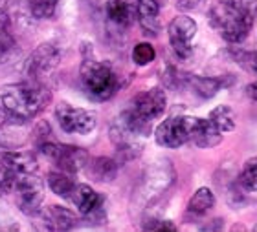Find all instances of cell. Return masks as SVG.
I'll list each match as a JSON object with an SVG mask.
<instances>
[{
    "label": "cell",
    "instance_id": "6da1fadb",
    "mask_svg": "<svg viewBox=\"0 0 257 232\" xmlns=\"http://www.w3.org/2000/svg\"><path fill=\"white\" fill-rule=\"evenodd\" d=\"M50 90L46 86L35 84V82H19V84H8L0 92V104L4 106L10 116L28 121L46 108L50 102Z\"/></svg>",
    "mask_w": 257,
    "mask_h": 232
},
{
    "label": "cell",
    "instance_id": "7a4b0ae2",
    "mask_svg": "<svg viewBox=\"0 0 257 232\" xmlns=\"http://www.w3.org/2000/svg\"><path fill=\"white\" fill-rule=\"evenodd\" d=\"M79 74L83 88L94 99L107 100L118 92V77L108 62L88 57L81 62Z\"/></svg>",
    "mask_w": 257,
    "mask_h": 232
},
{
    "label": "cell",
    "instance_id": "3957f363",
    "mask_svg": "<svg viewBox=\"0 0 257 232\" xmlns=\"http://www.w3.org/2000/svg\"><path fill=\"white\" fill-rule=\"evenodd\" d=\"M209 20L224 40L239 44L248 37L253 18L237 11L231 2H217L209 11Z\"/></svg>",
    "mask_w": 257,
    "mask_h": 232
},
{
    "label": "cell",
    "instance_id": "277c9868",
    "mask_svg": "<svg viewBox=\"0 0 257 232\" xmlns=\"http://www.w3.org/2000/svg\"><path fill=\"white\" fill-rule=\"evenodd\" d=\"M59 62H61L59 48L50 42L41 44V46H37V50L28 57L26 64H24V74H26L30 82L46 86L48 80L52 79V75L55 74Z\"/></svg>",
    "mask_w": 257,
    "mask_h": 232
},
{
    "label": "cell",
    "instance_id": "5b68a950",
    "mask_svg": "<svg viewBox=\"0 0 257 232\" xmlns=\"http://www.w3.org/2000/svg\"><path fill=\"white\" fill-rule=\"evenodd\" d=\"M15 194L17 206L28 216H35L43 210L44 201V183L37 176L24 174L19 176L15 181V186L11 190Z\"/></svg>",
    "mask_w": 257,
    "mask_h": 232
},
{
    "label": "cell",
    "instance_id": "8992f818",
    "mask_svg": "<svg viewBox=\"0 0 257 232\" xmlns=\"http://www.w3.org/2000/svg\"><path fill=\"white\" fill-rule=\"evenodd\" d=\"M41 152L55 161V164L61 170L75 174L81 168H85L88 163V154L77 146H68V144H55V142H43L41 144Z\"/></svg>",
    "mask_w": 257,
    "mask_h": 232
},
{
    "label": "cell",
    "instance_id": "52a82bcc",
    "mask_svg": "<svg viewBox=\"0 0 257 232\" xmlns=\"http://www.w3.org/2000/svg\"><path fill=\"white\" fill-rule=\"evenodd\" d=\"M55 117H57L59 126L68 134L86 136V134H90L96 128V116L92 112L83 110V108H75V106H70L66 102H61L57 106Z\"/></svg>",
    "mask_w": 257,
    "mask_h": 232
},
{
    "label": "cell",
    "instance_id": "ba28073f",
    "mask_svg": "<svg viewBox=\"0 0 257 232\" xmlns=\"http://www.w3.org/2000/svg\"><path fill=\"white\" fill-rule=\"evenodd\" d=\"M193 117L180 116V117H169L160 126L156 128V142L164 148H180L182 144L189 141V130H191Z\"/></svg>",
    "mask_w": 257,
    "mask_h": 232
},
{
    "label": "cell",
    "instance_id": "9c48e42d",
    "mask_svg": "<svg viewBox=\"0 0 257 232\" xmlns=\"http://www.w3.org/2000/svg\"><path fill=\"white\" fill-rule=\"evenodd\" d=\"M167 33H169L173 50H175L178 57H189L191 55V40L197 35V22L193 20L191 16H175L169 22Z\"/></svg>",
    "mask_w": 257,
    "mask_h": 232
},
{
    "label": "cell",
    "instance_id": "30bf717a",
    "mask_svg": "<svg viewBox=\"0 0 257 232\" xmlns=\"http://www.w3.org/2000/svg\"><path fill=\"white\" fill-rule=\"evenodd\" d=\"M166 104H167V99L164 90H160V88H151V90L142 92V94L136 95L131 100V108L128 110L133 112V114H136L138 117H142L144 121L153 122L166 112Z\"/></svg>",
    "mask_w": 257,
    "mask_h": 232
},
{
    "label": "cell",
    "instance_id": "8fae6325",
    "mask_svg": "<svg viewBox=\"0 0 257 232\" xmlns=\"http://www.w3.org/2000/svg\"><path fill=\"white\" fill-rule=\"evenodd\" d=\"M189 141L193 144H197L198 148H213L222 141V132H219L209 119L193 117L191 130H189Z\"/></svg>",
    "mask_w": 257,
    "mask_h": 232
},
{
    "label": "cell",
    "instance_id": "7c38bea8",
    "mask_svg": "<svg viewBox=\"0 0 257 232\" xmlns=\"http://www.w3.org/2000/svg\"><path fill=\"white\" fill-rule=\"evenodd\" d=\"M43 216L44 227L48 230H70L77 225V216L66 206L52 205L39 212Z\"/></svg>",
    "mask_w": 257,
    "mask_h": 232
},
{
    "label": "cell",
    "instance_id": "4fadbf2b",
    "mask_svg": "<svg viewBox=\"0 0 257 232\" xmlns=\"http://www.w3.org/2000/svg\"><path fill=\"white\" fill-rule=\"evenodd\" d=\"M72 203H74L77 208H79L81 214H85V216H90L92 212L99 210L103 206V198L97 194L96 190L92 188L88 185H75L74 190H72V194L68 198Z\"/></svg>",
    "mask_w": 257,
    "mask_h": 232
},
{
    "label": "cell",
    "instance_id": "5bb4252c",
    "mask_svg": "<svg viewBox=\"0 0 257 232\" xmlns=\"http://www.w3.org/2000/svg\"><path fill=\"white\" fill-rule=\"evenodd\" d=\"M136 6L138 0H108L107 2V15L108 18L121 28L131 26L136 20Z\"/></svg>",
    "mask_w": 257,
    "mask_h": 232
},
{
    "label": "cell",
    "instance_id": "9a60e30c",
    "mask_svg": "<svg viewBox=\"0 0 257 232\" xmlns=\"http://www.w3.org/2000/svg\"><path fill=\"white\" fill-rule=\"evenodd\" d=\"M136 13H138L136 18L140 20V24H142V28L145 30V33L156 35V32L160 30V24H158V13H160L158 2H156V0H138Z\"/></svg>",
    "mask_w": 257,
    "mask_h": 232
},
{
    "label": "cell",
    "instance_id": "2e32d148",
    "mask_svg": "<svg viewBox=\"0 0 257 232\" xmlns=\"http://www.w3.org/2000/svg\"><path fill=\"white\" fill-rule=\"evenodd\" d=\"M11 170H15L17 176L33 174L37 170V158L32 152H6L0 156Z\"/></svg>",
    "mask_w": 257,
    "mask_h": 232
},
{
    "label": "cell",
    "instance_id": "e0dca14e",
    "mask_svg": "<svg viewBox=\"0 0 257 232\" xmlns=\"http://www.w3.org/2000/svg\"><path fill=\"white\" fill-rule=\"evenodd\" d=\"M10 26H11V18L0 10V64L11 60L13 53L17 52L15 38L11 35Z\"/></svg>",
    "mask_w": 257,
    "mask_h": 232
},
{
    "label": "cell",
    "instance_id": "ac0fdd59",
    "mask_svg": "<svg viewBox=\"0 0 257 232\" xmlns=\"http://www.w3.org/2000/svg\"><path fill=\"white\" fill-rule=\"evenodd\" d=\"M85 168H88L90 176L94 178L96 181H103V183H107V181H112L118 174V164L116 161L108 158H96L88 161L86 163Z\"/></svg>",
    "mask_w": 257,
    "mask_h": 232
},
{
    "label": "cell",
    "instance_id": "d6986e66",
    "mask_svg": "<svg viewBox=\"0 0 257 232\" xmlns=\"http://www.w3.org/2000/svg\"><path fill=\"white\" fill-rule=\"evenodd\" d=\"M209 121L213 122V126L219 130V132H231L235 128V112L231 110L230 106L220 104L217 108L209 112Z\"/></svg>",
    "mask_w": 257,
    "mask_h": 232
},
{
    "label": "cell",
    "instance_id": "ffe728a7",
    "mask_svg": "<svg viewBox=\"0 0 257 232\" xmlns=\"http://www.w3.org/2000/svg\"><path fill=\"white\" fill-rule=\"evenodd\" d=\"M213 206H215L213 192L209 188H206V186H202V188H198L197 192L193 194L191 200H189L188 210L191 212V214H195V216H202V214L211 210Z\"/></svg>",
    "mask_w": 257,
    "mask_h": 232
},
{
    "label": "cell",
    "instance_id": "44dd1931",
    "mask_svg": "<svg viewBox=\"0 0 257 232\" xmlns=\"http://www.w3.org/2000/svg\"><path fill=\"white\" fill-rule=\"evenodd\" d=\"M189 82H191L195 94H198L200 97H204V99L213 97L222 86H226V82L222 79H215V77H197V75H195V77H189Z\"/></svg>",
    "mask_w": 257,
    "mask_h": 232
},
{
    "label": "cell",
    "instance_id": "7402d4cb",
    "mask_svg": "<svg viewBox=\"0 0 257 232\" xmlns=\"http://www.w3.org/2000/svg\"><path fill=\"white\" fill-rule=\"evenodd\" d=\"M48 185L54 194L61 196L64 200H68L75 183L72 181V178H70L68 174H64V172H52V174L48 176Z\"/></svg>",
    "mask_w": 257,
    "mask_h": 232
},
{
    "label": "cell",
    "instance_id": "603a6c76",
    "mask_svg": "<svg viewBox=\"0 0 257 232\" xmlns=\"http://www.w3.org/2000/svg\"><path fill=\"white\" fill-rule=\"evenodd\" d=\"M239 183L244 190L257 192V158L248 159L239 176Z\"/></svg>",
    "mask_w": 257,
    "mask_h": 232
},
{
    "label": "cell",
    "instance_id": "cb8c5ba5",
    "mask_svg": "<svg viewBox=\"0 0 257 232\" xmlns=\"http://www.w3.org/2000/svg\"><path fill=\"white\" fill-rule=\"evenodd\" d=\"M59 0H30V11L33 18H52L57 11Z\"/></svg>",
    "mask_w": 257,
    "mask_h": 232
},
{
    "label": "cell",
    "instance_id": "d4e9b609",
    "mask_svg": "<svg viewBox=\"0 0 257 232\" xmlns=\"http://www.w3.org/2000/svg\"><path fill=\"white\" fill-rule=\"evenodd\" d=\"M156 57V52L155 48L151 46V44L147 42H140L134 46L133 50V60L138 66H147V64H151L153 60H155Z\"/></svg>",
    "mask_w": 257,
    "mask_h": 232
},
{
    "label": "cell",
    "instance_id": "484cf974",
    "mask_svg": "<svg viewBox=\"0 0 257 232\" xmlns=\"http://www.w3.org/2000/svg\"><path fill=\"white\" fill-rule=\"evenodd\" d=\"M17 172L15 170H11L8 164L0 159V196H6L10 194L13 186H15V181H17Z\"/></svg>",
    "mask_w": 257,
    "mask_h": 232
},
{
    "label": "cell",
    "instance_id": "4316f807",
    "mask_svg": "<svg viewBox=\"0 0 257 232\" xmlns=\"http://www.w3.org/2000/svg\"><path fill=\"white\" fill-rule=\"evenodd\" d=\"M235 60L246 72L257 75V52H239L235 55Z\"/></svg>",
    "mask_w": 257,
    "mask_h": 232
},
{
    "label": "cell",
    "instance_id": "83f0119b",
    "mask_svg": "<svg viewBox=\"0 0 257 232\" xmlns=\"http://www.w3.org/2000/svg\"><path fill=\"white\" fill-rule=\"evenodd\" d=\"M231 4L237 11H241L242 15L253 18L257 11V0H231Z\"/></svg>",
    "mask_w": 257,
    "mask_h": 232
},
{
    "label": "cell",
    "instance_id": "f1b7e54d",
    "mask_svg": "<svg viewBox=\"0 0 257 232\" xmlns=\"http://www.w3.org/2000/svg\"><path fill=\"white\" fill-rule=\"evenodd\" d=\"M147 230H177V227L173 225L171 222H167V220H162V222H155L151 223V225H145Z\"/></svg>",
    "mask_w": 257,
    "mask_h": 232
},
{
    "label": "cell",
    "instance_id": "f546056e",
    "mask_svg": "<svg viewBox=\"0 0 257 232\" xmlns=\"http://www.w3.org/2000/svg\"><path fill=\"white\" fill-rule=\"evenodd\" d=\"M246 95L252 100H257V80L255 82H250V84L246 86Z\"/></svg>",
    "mask_w": 257,
    "mask_h": 232
},
{
    "label": "cell",
    "instance_id": "4dcf8cb0",
    "mask_svg": "<svg viewBox=\"0 0 257 232\" xmlns=\"http://www.w3.org/2000/svg\"><path fill=\"white\" fill-rule=\"evenodd\" d=\"M198 4V0H178V8L182 10H193Z\"/></svg>",
    "mask_w": 257,
    "mask_h": 232
},
{
    "label": "cell",
    "instance_id": "1f68e13d",
    "mask_svg": "<svg viewBox=\"0 0 257 232\" xmlns=\"http://www.w3.org/2000/svg\"><path fill=\"white\" fill-rule=\"evenodd\" d=\"M255 230H257V227H255Z\"/></svg>",
    "mask_w": 257,
    "mask_h": 232
}]
</instances>
